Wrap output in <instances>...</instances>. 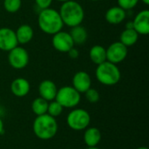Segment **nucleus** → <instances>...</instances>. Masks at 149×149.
<instances>
[{
	"label": "nucleus",
	"instance_id": "nucleus-35",
	"mask_svg": "<svg viewBox=\"0 0 149 149\" xmlns=\"http://www.w3.org/2000/svg\"><path fill=\"white\" fill-rule=\"evenodd\" d=\"M0 103H1V97H0Z\"/></svg>",
	"mask_w": 149,
	"mask_h": 149
},
{
	"label": "nucleus",
	"instance_id": "nucleus-1",
	"mask_svg": "<svg viewBox=\"0 0 149 149\" xmlns=\"http://www.w3.org/2000/svg\"><path fill=\"white\" fill-rule=\"evenodd\" d=\"M38 24L43 32L49 35H53L62 31L64 26L59 12L51 7L40 10L38 16Z\"/></svg>",
	"mask_w": 149,
	"mask_h": 149
},
{
	"label": "nucleus",
	"instance_id": "nucleus-13",
	"mask_svg": "<svg viewBox=\"0 0 149 149\" xmlns=\"http://www.w3.org/2000/svg\"><path fill=\"white\" fill-rule=\"evenodd\" d=\"M57 92H58V87L52 80L45 79L41 81L38 86L39 97L45 99L48 102L55 100Z\"/></svg>",
	"mask_w": 149,
	"mask_h": 149
},
{
	"label": "nucleus",
	"instance_id": "nucleus-17",
	"mask_svg": "<svg viewBox=\"0 0 149 149\" xmlns=\"http://www.w3.org/2000/svg\"><path fill=\"white\" fill-rule=\"evenodd\" d=\"M15 33L17 43L19 45H26L30 43L34 36V31L32 27L27 24H24L18 26Z\"/></svg>",
	"mask_w": 149,
	"mask_h": 149
},
{
	"label": "nucleus",
	"instance_id": "nucleus-21",
	"mask_svg": "<svg viewBox=\"0 0 149 149\" xmlns=\"http://www.w3.org/2000/svg\"><path fill=\"white\" fill-rule=\"evenodd\" d=\"M49 102L41 97H38L33 100L31 103V111L36 116L43 115L47 113Z\"/></svg>",
	"mask_w": 149,
	"mask_h": 149
},
{
	"label": "nucleus",
	"instance_id": "nucleus-14",
	"mask_svg": "<svg viewBox=\"0 0 149 149\" xmlns=\"http://www.w3.org/2000/svg\"><path fill=\"white\" fill-rule=\"evenodd\" d=\"M31 90L30 82L24 78H17L10 84V92L18 98L25 97Z\"/></svg>",
	"mask_w": 149,
	"mask_h": 149
},
{
	"label": "nucleus",
	"instance_id": "nucleus-15",
	"mask_svg": "<svg viewBox=\"0 0 149 149\" xmlns=\"http://www.w3.org/2000/svg\"><path fill=\"white\" fill-rule=\"evenodd\" d=\"M127 17V12L120 6L110 7L105 14L106 21L111 24H119L122 23Z\"/></svg>",
	"mask_w": 149,
	"mask_h": 149
},
{
	"label": "nucleus",
	"instance_id": "nucleus-7",
	"mask_svg": "<svg viewBox=\"0 0 149 149\" xmlns=\"http://www.w3.org/2000/svg\"><path fill=\"white\" fill-rule=\"evenodd\" d=\"M30 60L28 52L22 46H16L8 52V63L16 70H21L27 66Z\"/></svg>",
	"mask_w": 149,
	"mask_h": 149
},
{
	"label": "nucleus",
	"instance_id": "nucleus-10",
	"mask_svg": "<svg viewBox=\"0 0 149 149\" xmlns=\"http://www.w3.org/2000/svg\"><path fill=\"white\" fill-rule=\"evenodd\" d=\"M18 45L15 31L8 27L0 28V50L10 52Z\"/></svg>",
	"mask_w": 149,
	"mask_h": 149
},
{
	"label": "nucleus",
	"instance_id": "nucleus-5",
	"mask_svg": "<svg viewBox=\"0 0 149 149\" xmlns=\"http://www.w3.org/2000/svg\"><path fill=\"white\" fill-rule=\"evenodd\" d=\"M55 100L64 108L72 109L80 103L81 93H79L72 86H65L58 89Z\"/></svg>",
	"mask_w": 149,
	"mask_h": 149
},
{
	"label": "nucleus",
	"instance_id": "nucleus-16",
	"mask_svg": "<svg viewBox=\"0 0 149 149\" xmlns=\"http://www.w3.org/2000/svg\"><path fill=\"white\" fill-rule=\"evenodd\" d=\"M102 134L99 128L92 127H87L85 129L83 140L85 144L87 146V148H93L97 147L100 142L101 141Z\"/></svg>",
	"mask_w": 149,
	"mask_h": 149
},
{
	"label": "nucleus",
	"instance_id": "nucleus-27",
	"mask_svg": "<svg viewBox=\"0 0 149 149\" xmlns=\"http://www.w3.org/2000/svg\"><path fill=\"white\" fill-rule=\"evenodd\" d=\"M67 53H68L69 57H70L71 58H72V59H76V58H78L79 56V50L76 49V48H74V47H72V49H70V50L67 52Z\"/></svg>",
	"mask_w": 149,
	"mask_h": 149
},
{
	"label": "nucleus",
	"instance_id": "nucleus-34",
	"mask_svg": "<svg viewBox=\"0 0 149 149\" xmlns=\"http://www.w3.org/2000/svg\"><path fill=\"white\" fill-rule=\"evenodd\" d=\"M90 1H94L95 2V1H100V0H90Z\"/></svg>",
	"mask_w": 149,
	"mask_h": 149
},
{
	"label": "nucleus",
	"instance_id": "nucleus-4",
	"mask_svg": "<svg viewBox=\"0 0 149 149\" xmlns=\"http://www.w3.org/2000/svg\"><path fill=\"white\" fill-rule=\"evenodd\" d=\"M95 76L100 84L111 86L120 82L121 79V72L117 65L109 61H105L97 65Z\"/></svg>",
	"mask_w": 149,
	"mask_h": 149
},
{
	"label": "nucleus",
	"instance_id": "nucleus-9",
	"mask_svg": "<svg viewBox=\"0 0 149 149\" xmlns=\"http://www.w3.org/2000/svg\"><path fill=\"white\" fill-rule=\"evenodd\" d=\"M52 44L56 51L63 53H67L70 49L74 47L73 40L69 32L63 31H60L52 35Z\"/></svg>",
	"mask_w": 149,
	"mask_h": 149
},
{
	"label": "nucleus",
	"instance_id": "nucleus-20",
	"mask_svg": "<svg viewBox=\"0 0 149 149\" xmlns=\"http://www.w3.org/2000/svg\"><path fill=\"white\" fill-rule=\"evenodd\" d=\"M139 34L134 29H125L120 36V42L127 47L133 46L138 41Z\"/></svg>",
	"mask_w": 149,
	"mask_h": 149
},
{
	"label": "nucleus",
	"instance_id": "nucleus-22",
	"mask_svg": "<svg viewBox=\"0 0 149 149\" xmlns=\"http://www.w3.org/2000/svg\"><path fill=\"white\" fill-rule=\"evenodd\" d=\"M63 110H64V107L54 100L49 102L48 108H47V113L53 118H57L61 115V113H63Z\"/></svg>",
	"mask_w": 149,
	"mask_h": 149
},
{
	"label": "nucleus",
	"instance_id": "nucleus-12",
	"mask_svg": "<svg viewBox=\"0 0 149 149\" xmlns=\"http://www.w3.org/2000/svg\"><path fill=\"white\" fill-rule=\"evenodd\" d=\"M134 29L139 35H148L149 33V10L148 9L138 12L133 20Z\"/></svg>",
	"mask_w": 149,
	"mask_h": 149
},
{
	"label": "nucleus",
	"instance_id": "nucleus-30",
	"mask_svg": "<svg viewBox=\"0 0 149 149\" xmlns=\"http://www.w3.org/2000/svg\"><path fill=\"white\" fill-rule=\"evenodd\" d=\"M141 1H142L146 5H148L149 4V0H141Z\"/></svg>",
	"mask_w": 149,
	"mask_h": 149
},
{
	"label": "nucleus",
	"instance_id": "nucleus-26",
	"mask_svg": "<svg viewBox=\"0 0 149 149\" xmlns=\"http://www.w3.org/2000/svg\"><path fill=\"white\" fill-rule=\"evenodd\" d=\"M34 1H35L36 5L40 10H44V9L50 8L53 0H34Z\"/></svg>",
	"mask_w": 149,
	"mask_h": 149
},
{
	"label": "nucleus",
	"instance_id": "nucleus-32",
	"mask_svg": "<svg viewBox=\"0 0 149 149\" xmlns=\"http://www.w3.org/2000/svg\"><path fill=\"white\" fill-rule=\"evenodd\" d=\"M86 149H100V148H99L98 147H93V148H86Z\"/></svg>",
	"mask_w": 149,
	"mask_h": 149
},
{
	"label": "nucleus",
	"instance_id": "nucleus-24",
	"mask_svg": "<svg viewBox=\"0 0 149 149\" xmlns=\"http://www.w3.org/2000/svg\"><path fill=\"white\" fill-rule=\"evenodd\" d=\"M85 97L89 103L95 104V103L99 102V100L100 99V94L98 92V90L91 87L85 93Z\"/></svg>",
	"mask_w": 149,
	"mask_h": 149
},
{
	"label": "nucleus",
	"instance_id": "nucleus-33",
	"mask_svg": "<svg viewBox=\"0 0 149 149\" xmlns=\"http://www.w3.org/2000/svg\"><path fill=\"white\" fill-rule=\"evenodd\" d=\"M57 1L61 2V3H64V2H66V1H68V0H57Z\"/></svg>",
	"mask_w": 149,
	"mask_h": 149
},
{
	"label": "nucleus",
	"instance_id": "nucleus-3",
	"mask_svg": "<svg viewBox=\"0 0 149 149\" xmlns=\"http://www.w3.org/2000/svg\"><path fill=\"white\" fill-rule=\"evenodd\" d=\"M58 12L64 25L65 24L71 28L81 24L85 18V10L82 5L74 0L62 3Z\"/></svg>",
	"mask_w": 149,
	"mask_h": 149
},
{
	"label": "nucleus",
	"instance_id": "nucleus-23",
	"mask_svg": "<svg viewBox=\"0 0 149 149\" xmlns=\"http://www.w3.org/2000/svg\"><path fill=\"white\" fill-rule=\"evenodd\" d=\"M22 0H3V8L9 13H15L20 10Z\"/></svg>",
	"mask_w": 149,
	"mask_h": 149
},
{
	"label": "nucleus",
	"instance_id": "nucleus-6",
	"mask_svg": "<svg viewBox=\"0 0 149 149\" xmlns=\"http://www.w3.org/2000/svg\"><path fill=\"white\" fill-rule=\"evenodd\" d=\"M90 122V113L83 108H73L66 117L67 126L74 131L85 130L89 127Z\"/></svg>",
	"mask_w": 149,
	"mask_h": 149
},
{
	"label": "nucleus",
	"instance_id": "nucleus-29",
	"mask_svg": "<svg viewBox=\"0 0 149 149\" xmlns=\"http://www.w3.org/2000/svg\"><path fill=\"white\" fill-rule=\"evenodd\" d=\"M126 29H134V23L133 21H128L126 24Z\"/></svg>",
	"mask_w": 149,
	"mask_h": 149
},
{
	"label": "nucleus",
	"instance_id": "nucleus-8",
	"mask_svg": "<svg viewBox=\"0 0 149 149\" xmlns=\"http://www.w3.org/2000/svg\"><path fill=\"white\" fill-rule=\"evenodd\" d=\"M128 47L124 45L121 42L117 41L112 43L107 48V61H109L113 64L118 65L124 61L128 54Z\"/></svg>",
	"mask_w": 149,
	"mask_h": 149
},
{
	"label": "nucleus",
	"instance_id": "nucleus-28",
	"mask_svg": "<svg viewBox=\"0 0 149 149\" xmlns=\"http://www.w3.org/2000/svg\"><path fill=\"white\" fill-rule=\"evenodd\" d=\"M3 130H4V125H3V119L0 117V134H2L3 133Z\"/></svg>",
	"mask_w": 149,
	"mask_h": 149
},
{
	"label": "nucleus",
	"instance_id": "nucleus-2",
	"mask_svg": "<svg viewBox=\"0 0 149 149\" xmlns=\"http://www.w3.org/2000/svg\"><path fill=\"white\" fill-rule=\"evenodd\" d=\"M32 129L37 138L42 141H48L55 137L58 130V125L56 118L45 113L36 116L33 121Z\"/></svg>",
	"mask_w": 149,
	"mask_h": 149
},
{
	"label": "nucleus",
	"instance_id": "nucleus-19",
	"mask_svg": "<svg viewBox=\"0 0 149 149\" xmlns=\"http://www.w3.org/2000/svg\"><path fill=\"white\" fill-rule=\"evenodd\" d=\"M69 34L72 38L74 45H83L86 41L88 37L86 29L81 24L72 27Z\"/></svg>",
	"mask_w": 149,
	"mask_h": 149
},
{
	"label": "nucleus",
	"instance_id": "nucleus-31",
	"mask_svg": "<svg viewBox=\"0 0 149 149\" xmlns=\"http://www.w3.org/2000/svg\"><path fill=\"white\" fill-rule=\"evenodd\" d=\"M136 149H148V148H147V147H140V148Z\"/></svg>",
	"mask_w": 149,
	"mask_h": 149
},
{
	"label": "nucleus",
	"instance_id": "nucleus-25",
	"mask_svg": "<svg viewBox=\"0 0 149 149\" xmlns=\"http://www.w3.org/2000/svg\"><path fill=\"white\" fill-rule=\"evenodd\" d=\"M140 0H117L118 6L124 9L125 10H130L134 9L139 3Z\"/></svg>",
	"mask_w": 149,
	"mask_h": 149
},
{
	"label": "nucleus",
	"instance_id": "nucleus-18",
	"mask_svg": "<svg viewBox=\"0 0 149 149\" xmlns=\"http://www.w3.org/2000/svg\"><path fill=\"white\" fill-rule=\"evenodd\" d=\"M89 58L91 61L97 65L107 61L106 48L100 45H95L92 46L89 51Z\"/></svg>",
	"mask_w": 149,
	"mask_h": 149
},
{
	"label": "nucleus",
	"instance_id": "nucleus-11",
	"mask_svg": "<svg viewBox=\"0 0 149 149\" xmlns=\"http://www.w3.org/2000/svg\"><path fill=\"white\" fill-rule=\"evenodd\" d=\"M79 93H85L92 87V79L89 73L85 71L77 72L72 77V86Z\"/></svg>",
	"mask_w": 149,
	"mask_h": 149
}]
</instances>
